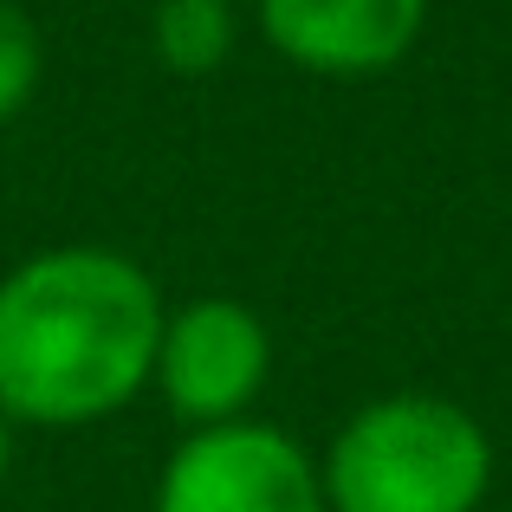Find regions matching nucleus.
I'll use <instances>...</instances> for the list:
<instances>
[{"instance_id":"obj_1","label":"nucleus","mask_w":512,"mask_h":512,"mask_svg":"<svg viewBox=\"0 0 512 512\" xmlns=\"http://www.w3.org/2000/svg\"><path fill=\"white\" fill-rule=\"evenodd\" d=\"M163 292L117 247H46L0 279V415L85 428L143 396Z\"/></svg>"},{"instance_id":"obj_2","label":"nucleus","mask_w":512,"mask_h":512,"mask_svg":"<svg viewBox=\"0 0 512 512\" xmlns=\"http://www.w3.org/2000/svg\"><path fill=\"white\" fill-rule=\"evenodd\" d=\"M325 512H480L493 487V441L448 396H376L331 435L318 461Z\"/></svg>"},{"instance_id":"obj_3","label":"nucleus","mask_w":512,"mask_h":512,"mask_svg":"<svg viewBox=\"0 0 512 512\" xmlns=\"http://www.w3.org/2000/svg\"><path fill=\"white\" fill-rule=\"evenodd\" d=\"M156 512H325L318 461L273 422L188 428L156 480Z\"/></svg>"},{"instance_id":"obj_4","label":"nucleus","mask_w":512,"mask_h":512,"mask_svg":"<svg viewBox=\"0 0 512 512\" xmlns=\"http://www.w3.org/2000/svg\"><path fill=\"white\" fill-rule=\"evenodd\" d=\"M266 376H273V338H266L253 305L208 292V299H188L163 312L150 383L169 402L175 422L188 428L240 422L260 402Z\"/></svg>"},{"instance_id":"obj_5","label":"nucleus","mask_w":512,"mask_h":512,"mask_svg":"<svg viewBox=\"0 0 512 512\" xmlns=\"http://www.w3.org/2000/svg\"><path fill=\"white\" fill-rule=\"evenodd\" d=\"M260 39L318 78H376L415 52L428 0H260Z\"/></svg>"},{"instance_id":"obj_6","label":"nucleus","mask_w":512,"mask_h":512,"mask_svg":"<svg viewBox=\"0 0 512 512\" xmlns=\"http://www.w3.org/2000/svg\"><path fill=\"white\" fill-rule=\"evenodd\" d=\"M234 0H163L150 20V39L156 52H163L169 72L182 78H208L227 65V52H234Z\"/></svg>"},{"instance_id":"obj_7","label":"nucleus","mask_w":512,"mask_h":512,"mask_svg":"<svg viewBox=\"0 0 512 512\" xmlns=\"http://www.w3.org/2000/svg\"><path fill=\"white\" fill-rule=\"evenodd\" d=\"M39 72H46V46H39V26L26 20L13 0H0V130L33 104Z\"/></svg>"},{"instance_id":"obj_8","label":"nucleus","mask_w":512,"mask_h":512,"mask_svg":"<svg viewBox=\"0 0 512 512\" xmlns=\"http://www.w3.org/2000/svg\"><path fill=\"white\" fill-rule=\"evenodd\" d=\"M7 461H13V422L0 415V480H7Z\"/></svg>"}]
</instances>
